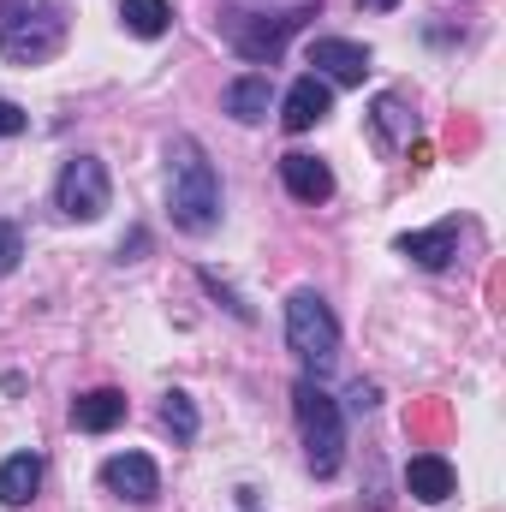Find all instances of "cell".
<instances>
[{
	"mask_svg": "<svg viewBox=\"0 0 506 512\" xmlns=\"http://www.w3.org/2000/svg\"><path fill=\"white\" fill-rule=\"evenodd\" d=\"M334 114V90L316 78V72H304L292 90H286V102H280V126L286 131H310V126H322Z\"/></svg>",
	"mask_w": 506,
	"mask_h": 512,
	"instance_id": "9c48e42d",
	"label": "cell"
},
{
	"mask_svg": "<svg viewBox=\"0 0 506 512\" xmlns=\"http://www.w3.org/2000/svg\"><path fill=\"white\" fill-rule=\"evenodd\" d=\"M346 399H352V411H370V405H376V387H352V393H346Z\"/></svg>",
	"mask_w": 506,
	"mask_h": 512,
	"instance_id": "44dd1931",
	"label": "cell"
},
{
	"mask_svg": "<svg viewBox=\"0 0 506 512\" xmlns=\"http://www.w3.org/2000/svg\"><path fill=\"white\" fill-rule=\"evenodd\" d=\"M286 346L298 352V364L310 376H328L334 370V358H340V322H334V310H328L322 292L298 286L286 298Z\"/></svg>",
	"mask_w": 506,
	"mask_h": 512,
	"instance_id": "277c9868",
	"label": "cell"
},
{
	"mask_svg": "<svg viewBox=\"0 0 506 512\" xmlns=\"http://www.w3.org/2000/svg\"><path fill=\"white\" fill-rule=\"evenodd\" d=\"M393 251L411 256L417 268H447V262L459 256V221H441V227H429V233H399Z\"/></svg>",
	"mask_w": 506,
	"mask_h": 512,
	"instance_id": "8fae6325",
	"label": "cell"
},
{
	"mask_svg": "<svg viewBox=\"0 0 506 512\" xmlns=\"http://www.w3.org/2000/svg\"><path fill=\"white\" fill-rule=\"evenodd\" d=\"M36 489H42V453H12L0 465V507H30Z\"/></svg>",
	"mask_w": 506,
	"mask_h": 512,
	"instance_id": "9a60e30c",
	"label": "cell"
},
{
	"mask_svg": "<svg viewBox=\"0 0 506 512\" xmlns=\"http://www.w3.org/2000/svg\"><path fill=\"white\" fill-rule=\"evenodd\" d=\"M120 18H126L131 36L155 42V36H167V24H173V6H167V0H120Z\"/></svg>",
	"mask_w": 506,
	"mask_h": 512,
	"instance_id": "e0dca14e",
	"label": "cell"
},
{
	"mask_svg": "<svg viewBox=\"0 0 506 512\" xmlns=\"http://www.w3.org/2000/svg\"><path fill=\"white\" fill-rule=\"evenodd\" d=\"M304 18H316V0H304V6H292V12H274V18H233V48H239L251 66H268V60H280L286 36H292Z\"/></svg>",
	"mask_w": 506,
	"mask_h": 512,
	"instance_id": "8992f818",
	"label": "cell"
},
{
	"mask_svg": "<svg viewBox=\"0 0 506 512\" xmlns=\"http://www.w3.org/2000/svg\"><path fill=\"white\" fill-rule=\"evenodd\" d=\"M292 417H298V429H304V459H310V471L316 477H334L340 471V459H346V417H340V399H328L316 376H304V382L292 387Z\"/></svg>",
	"mask_w": 506,
	"mask_h": 512,
	"instance_id": "3957f363",
	"label": "cell"
},
{
	"mask_svg": "<svg viewBox=\"0 0 506 512\" xmlns=\"http://www.w3.org/2000/svg\"><path fill=\"white\" fill-rule=\"evenodd\" d=\"M120 423H126V393L120 387H90V393L72 399V429L78 435H108Z\"/></svg>",
	"mask_w": 506,
	"mask_h": 512,
	"instance_id": "30bf717a",
	"label": "cell"
},
{
	"mask_svg": "<svg viewBox=\"0 0 506 512\" xmlns=\"http://www.w3.org/2000/svg\"><path fill=\"white\" fill-rule=\"evenodd\" d=\"M54 209L66 221H102L114 209V179L102 167V155H72L54 179Z\"/></svg>",
	"mask_w": 506,
	"mask_h": 512,
	"instance_id": "5b68a950",
	"label": "cell"
},
{
	"mask_svg": "<svg viewBox=\"0 0 506 512\" xmlns=\"http://www.w3.org/2000/svg\"><path fill=\"white\" fill-rule=\"evenodd\" d=\"M280 179H286V191L298 197V203H328L334 197V173H328V161H316V155H280Z\"/></svg>",
	"mask_w": 506,
	"mask_h": 512,
	"instance_id": "7c38bea8",
	"label": "cell"
},
{
	"mask_svg": "<svg viewBox=\"0 0 506 512\" xmlns=\"http://www.w3.org/2000/svg\"><path fill=\"white\" fill-rule=\"evenodd\" d=\"M358 6H370V12H393L399 0H358Z\"/></svg>",
	"mask_w": 506,
	"mask_h": 512,
	"instance_id": "7402d4cb",
	"label": "cell"
},
{
	"mask_svg": "<svg viewBox=\"0 0 506 512\" xmlns=\"http://www.w3.org/2000/svg\"><path fill=\"white\" fill-rule=\"evenodd\" d=\"M161 423L173 429V441H197V405H191V393H167L161 399Z\"/></svg>",
	"mask_w": 506,
	"mask_h": 512,
	"instance_id": "ac0fdd59",
	"label": "cell"
},
{
	"mask_svg": "<svg viewBox=\"0 0 506 512\" xmlns=\"http://www.w3.org/2000/svg\"><path fill=\"white\" fill-rule=\"evenodd\" d=\"M102 489L108 495H120V501H155L161 495V471H155V459L149 453H114L108 465H102Z\"/></svg>",
	"mask_w": 506,
	"mask_h": 512,
	"instance_id": "ba28073f",
	"label": "cell"
},
{
	"mask_svg": "<svg viewBox=\"0 0 506 512\" xmlns=\"http://www.w3.org/2000/svg\"><path fill=\"white\" fill-rule=\"evenodd\" d=\"M24 126H30V114H24L18 102L0 96V137H24Z\"/></svg>",
	"mask_w": 506,
	"mask_h": 512,
	"instance_id": "ffe728a7",
	"label": "cell"
},
{
	"mask_svg": "<svg viewBox=\"0 0 506 512\" xmlns=\"http://www.w3.org/2000/svg\"><path fill=\"white\" fill-rule=\"evenodd\" d=\"M370 120H376V143H381V149H399V143H411V131H417V120L405 114V102H399V96H376Z\"/></svg>",
	"mask_w": 506,
	"mask_h": 512,
	"instance_id": "2e32d148",
	"label": "cell"
},
{
	"mask_svg": "<svg viewBox=\"0 0 506 512\" xmlns=\"http://www.w3.org/2000/svg\"><path fill=\"white\" fill-rule=\"evenodd\" d=\"M405 489H411L423 507H441V501H453L459 477H453V465H447L441 453H417V459L405 465Z\"/></svg>",
	"mask_w": 506,
	"mask_h": 512,
	"instance_id": "4fadbf2b",
	"label": "cell"
},
{
	"mask_svg": "<svg viewBox=\"0 0 506 512\" xmlns=\"http://www.w3.org/2000/svg\"><path fill=\"white\" fill-rule=\"evenodd\" d=\"M167 215L179 233H215L221 227V179L197 137H173L167 149Z\"/></svg>",
	"mask_w": 506,
	"mask_h": 512,
	"instance_id": "6da1fadb",
	"label": "cell"
},
{
	"mask_svg": "<svg viewBox=\"0 0 506 512\" xmlns=\"http://www.w3.org/2000/svg\"><path fill=\"white\" fill-rule=\"evenodd\" d=\"M268 108H274V84H268V72H245V78L227 84V114H233L239 126H262Z\"/></svg>",
	"mask_w": 506,
	"mask_h": 512,
	"instance_id": "5bb4252c",
	"label": "cell"
},
{
	"mask_svg": "<svg viewBox=\"0 0 506 512\" xmlns=\"http://www.w3.org/2000/svg\"><path fill=\"white\" fill-rule=\"evenodd\" d=\"M310 66L322 84H364L370 78V48L346 42V36H316L310 42Z\"/></svg>",
	"mask_w": 506,
	"mask_h": 512,
	"instance_id": "52a82bcc",
	"label": "cell"
},
{
	"mask_svg": "<svg viewBox=\"0 0 506 512\" xmlns=\"http://www.w3.org/2000/svg\"><path fill=\"white\" fill-rule=\"evenodd\" d=\"M66 48V6L60 0H6L0 6V60L42 66Z\"/></svg>",
	"mask_w": 506,
	"mask_h": 512,
	"instance_id": "7a4b0ae2",
	"label": "cell"
},
{
	"mask_svg": "<svg viewBox=\"0 0 506 512\" xmlns=\"http://www.w3.org/2000/svg\"><path fill=\"white\" fill-rule=\"evenodd\" d=\"M18 256H24V233H18V221H0V274H12Z\"/></svg>",
	"mask_w": 506,
	"mask_h": 512,
	"instance_id": "d6986e66",
	"label": "cell"
}]
</instances>
